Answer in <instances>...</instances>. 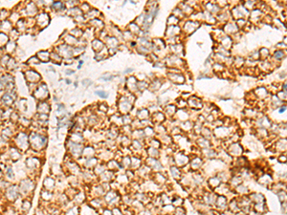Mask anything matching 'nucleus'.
Here are the masks:
<instances>
[{
	"label": "nucleus",
	"instance_id": "obj_1",
	"mask_svg": "<svg viewBox=\"0 0 287 215\" xmlns=\"http://www.w3.org/2000/svg\"><path fill=\"white\" fill-rule=\"evenodd\" d=\"M30 141L32 143V145L33 146H39V147H41L43 145L45 144L46 143V139L44 137H41L37 134H34L32 137H30Z\"/></svg>",
	"mask_w": 287,
	"mask_h": 215
},
{
	"label": "nucleus",
	"instance_id": "obj_4",
	"mask_svg": "<svg viewBox=\"0 0 287 215\" xmlns=\"http://www.w3.org/2000/svg\"><path fill=\"white\" fill-rule=\"evenodd\" d=\"M7 176L9 177L10 179H12V178H14V171H12V168H7Z\"/></svg>",
	"mask_w": 287,
	"mask_h": 215
},
{
	"label": "nucleus",
	"instance_id": "obj_3",
	"mask_svg": "<svg viewBox=\"0 0 287 215\" xmlns=\"http://www.w3.org/2000/svg\"><path fill=\"white\" fill-rule=\"evenodd\" d=\"M31 206H32V204L30 203L29 201H24L23 202V204H22V210H23V211L24 212H27L28 210H29V208L31 207Z\"/></svg>",
	"mask_w": 287,
	"mask_h": 215
},
{
	"label": "nucleus",
	"instance_id": "obj_2",
	"mask_svg": "<svg viewBox=\"0 0 287 215\" xmlns=\"http://www.w3.org/2000/svg\"><path fill=\"white\" fill-rule=\"evenodd\" d=\"M17 196H18V191H17L16 187L11 186L7 189V197L9 200L14 201L17 198Z\"/></svg>",
	"mask_w": 287,
	"mask_h": 215
}]
</instances>
